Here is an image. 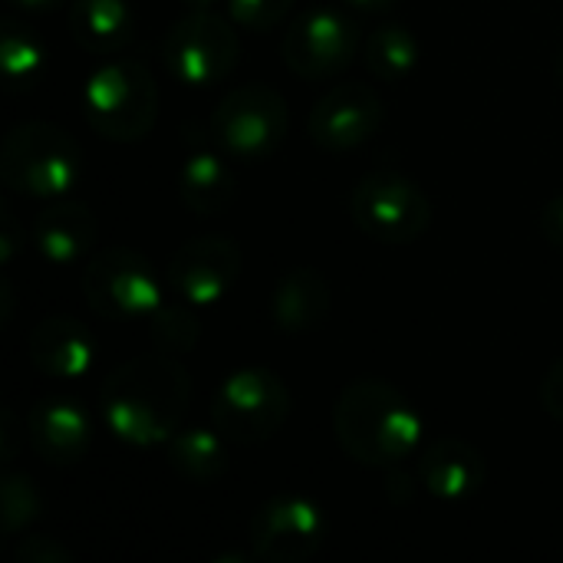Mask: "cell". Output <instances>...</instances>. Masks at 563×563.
I'll use <instances>...</instances> for the list:
<instances>
[{"label": "cell", "mask_w": 563, "mask_h": 563, "mask_svg": "<svg viewBox=\"0 0 563 563\" xmlns=\"http://www.w3.org/2000/svg\"><path fill=\"white\" fill-rule=\"evenodd\" d=\"M191 402L188 369L172 353H145L119 363L99 389V412L106 429L132 445L155 449L185 426Z\"/></svg>", "instance_id": "6da1fadb"}, {"label": "cell", "mask_w": 563, "mask_h": 563, "mask_svg": "<svg viewBox=\"0 0 563 563\" xmlns=\"http://www.w3.org/2000/svg\"><path fill=\"white\" fill-rule=\"evenodd\" d=\"M422 416L406 393L383 379L350 383L333 406V435L340 449L366 468H399L419 452Z\"/></svg>", "instance_id": "7a4b0ae2"}, {"label": "cell", "mask_w": 563, "mask_h": 563, "mask_svg": "<svg viewBox=\"0 0 563 563\" xmlns=\"http://www.w3.org/2000/svg\"><path fill=\"white\" fill-rule=\"evenodd\" d=\"M82 178V148L56 122H16L0 142V181L26 198L53 201L73 195Z\"/></svg>", "instance_id": "3957f363"}, {"label": "cell", "mask_w": 563, "mask_h": 563, "mask_svg": "<svg viewBox=\"0 0 563 563\" xmlns=\"http://www.w3.org/2000/svg\"><path fill=\"white\" fill-rule=\"evenodd\" d=\"M82 115L89 129L109 142L129 145L145 139L158 115L155 76L135 59L102 63L82 86Z\"/></svg>", "instance_id": "277c9868"}, {"label": "cell", "mask_w": 563, "mask_h": 563, "mask_svg": "<svg viewBox=\"0 0 563 563\" xmlns=\"http://www.w3.org/2000/svg\"><path fill=\"white\" fill-rule=\"evenodd\" d=\"M294 396L287 383L264 366H244L221 379L211 399V422L228 442L261 445L290 419Z\"/></svg>", "instance_id": "5b68a950"}, {"label": "cell", "mask_w": 563, "mask_h": 563, "mask_svg": "<svg viewBox=\"0 0 563 563\" xmlns=\"http://www.w3.org/2000/svg\"><path fill=\"white\" fill-rule=\"evenodd\" d=\"M350 218L353 224L379 241V244H412L432 224L429 195L406 175L393 168H379L363 175L350 191Z\"/></svg>", "instance_id": "8992f818"}, {"label": "cell", "mask_w": 563, "mask_h": 563, "mask_svg": "<svg viewBox=\"0 0 563 563\" xmlns=\"http://www.w3.org/2000/svg\"><path fill=\"white\" fill-rule=\"evenodd\" d=\"M290 125L287 99L271 86H238L211 112L208 132L214 145L231 158H267L274 155Z\"/></svg>", "instance_id": "52a82bcc"}, {"label": "cell", "mask_w": 563, "mask_h": 563, "mask_svg": "<svg viewBox=\"0 0 563 563\" xmlns=\"http://www.w3.org/2000/svg\"><path fill=\"white\" fill-rule=\"evenodd\" d=\"M241 59V40L231 20L218 16L214 10H188L178 16L165 40H162V63L165 69L191 86H218L221 79L231 76V69Z\"/></svg>", "instance_id": "ba28073f"}, {"label": "cell", "mask_w": 563, "mask_h": 563, "mask_svg": "<svg viewBox=\"0 0 563 563\" xmlns=\"http://www.w3.org/2000/svg\"><path fill=\"white\" fill-rule=\"evenodd\" d=\"M82 294L96 317L112 323L148 320L162 300L155 267L132 247H106L82 271Z\"/></svg>", "instance_id": "9c48e42d"}, {"label": "cell", "mask_w": 563, "mask_h": 563, "mask_svg": "<svg viewBox=\"0 0 563 563\" xmlns=\"http://www.w3.org/2000/svg\"><path fill=\"white\" fill-rule=\"evenodd\" d=\"M360 30L336 7L300 10L280 36V56L300 79H330L360 56Z\"/></svg>", "instance_id": "30bf717a"}, {"label": "cell", "mask_w": 563, "mask_h": 563, "mask_svg": "<svg viewBox=\"0 0 563 563\" xmlns=\"http://www.w3.org/2000/svg\"><path fill=\"white\" fill-rule=\"evenodd\" d=\"M327 541L323 508L303 495H274L267 498L247 525L251 558L264 563L310 561Z\"/></svg>", "instance_id": "8fae6325"}, {"label": "cell", "mask_w": 563, "mask_h": 563, "mask_svg": "<svg viewBox=\"0 0 563 563\" xmlns=\"http://www.w3.org/2000/svg\"><path fill=\"white\" fill-rule=\"evenodd\" d=\"M241 271H244V254L234 238L198 234L178 244V251L168 257L165 277L185 303L214 307L238 287Z\"/></svg>", "instance_id": "7c38bea8"}, {"label": "cell", "mask_w": 563, "mask_h": 563, "mask_svg": "<svg viewBox=\"0 0 563 563\" xmlns=\"http://www.w3.org/2000/svg\"><path fill=\"white\" fill-rule=\"evenodd\" d=\"M386 119L383 96L366 82H343L327 89L307 119V135L323 152H353L366 145Z\"/></svg>", "instance_id": "4fadbf2b"}, {"label": "cell", "mask_w": 563, "mask_h": 563, "mask_svg": "<svg viewBox=\"0 0 563 563\" xmlns=\"http://www.w3.org/2000/svg\"><path fill=\"white\" fill-rule=\"evenodd\" d=\"M30 449L56 468H69L86 459L92 445V426L86 409L66 396H46L26 412Z\"/></svg>", "instance_id": "5bb4252c"}, {"label": "cell", "mask_w": 563, "mask_h": 563, "mask_svg": "<svg viewBox=\"0 0 563 563\" xmlns=\"http://www.w3.org/2000/svg\"><path fill=\"white\" fill-rule=\"evenodd\" d=\"M30 363L49 379H82L96 366V336L76 317H46L26 340Z\"/></svg>", "instance_id": "9a60e30c"}, {"label": "cell", "mask_w": 563, "mask_h": 563, "mask_svg": "<svg viewBox=\"0 0 563 563\" xmlns=\"http://www.w3.org/2000/svg\"><path fill=\"white\" fill-rule=\"evenodd\" d=\"M96 234H99L96 214L79 198H53L33 218V228H30L36 254L56 267L79 264L92 251Z\"/></svg>", "instance_id": "2e32d148"}, {"label": "cell", "mask_w": 563, "mask_h": 563, "mask_svg": "<svg viewBox=\"0 0 563 563\" xmlns=\"http://www.w3.org/2000/svg\"><path fill=\"white\" fill-rule=\"evenodd\" d=\"M485 459L475 445L462 442V439H435L432 445H426V452L419 455V478L422 488L439 498V501H468L482 492L485 485Z\"/></svg>", "instance_id": "e0dca14e"}, {"label": "cell", "mask_w": 563, "mask_h": 563, "mask_svg": "<svg viewBox=\"0 0 563 563\" xmlns=\"http://www.w3.org/2000/svg\"><path fill=\"white\" fill-rule=\"evenodd\" d=\"M267 310L280 333L303 336L327 323L333 310V294L317 267H294L274 284Z\"/></svg>", "instance_id": "ac0fdd59"}, {"label": "cell", "mask_w": 563, "mask_h": 563, "mask_svg": "<svg viewBox=\"0 0 563 563\" xmlns=\"http://www.w3.org/2000/svg\"><path fill=\"white\" fill-rule=\"evenodd\" d=\"M178 195H181L185 208L201 218H214L234 205L238 178H234L231 165L221 158L218 145L214 148L195 145L185 155V162L178 168Z\"/></svg>", "instance_id": "d6986e66"}, {"label": "cell", "mask_w": 563, "mask_h": 563, "mask_svg": "<svg viewBox=\"0 0 563 563\" xmlns=\"http://www.w3.org/2000/svg\"><path fill=\"white\" fill-rule=\"evenodd\" d=\"M66 26L76 46L96 56H109L132 43L135 13L129 0H69Z\"/></svg>", "instance_id": "ffe728a7"}, {"label": "cell", "mask_w": 563, "mask_h": 563, "mask_svg": "<svg viewBox=\"0 0 563 563\" xmlns=\"http://www.w3.org/2000/svg\"><path fill=\"white\" fill-rule=\"evenodd\" d=\"M228 439L214 429L205 426H188L178 429L168 439V465L178 478L195 482V485H214L228 472Z\"/></svg>", "instance_id": "44dd1931"}, {"label": "cell", "mask_w": 563, "mask_h": 563, "mask_svg": "<svg viewBox=\"0 0 563 563\" xmlns=\"http://www.w3.org/2000/svg\"><path fill=\"white\" fill-rule=\"evenodd\" d=\"M46 43L40 33L20 20V16H3L0 23V66L10 92H30L43 73H46Z\"/></svg>", "instance_id": "7402d4cb"}, {"label": "cell", "mask_w": 563, "mask_h": 563, "mask_svg": "<svg viewBox=\"0 0 563 563\" xmlns=\"http://www.w3.org/2000/svg\"><path fill=\"white\" fill-rule=\"evenodd\" d=\"M422 59L419 36L402 23H386L373 30L363 43V63L379 82H399L406 79Z\"/></svg>", "instance_id": "603a6c76"}, {"label": "cell", "mask_w": 563, "mask_h": 563, "mask_svg": "<svg viewBox=\"0 0 563 563\" xmlns=\"http://www.w3.org/2000/svg\"><path fill=\"white\" fill-rule=\"evenodd\" d=\"M191 307V303H188ZM181 307V303H162L145 323H148V336L155 343V350L162 353H191L198 346V336H201V327H198V317Z\"/></svg>", "instance_id": "cb8c5ba5"}, {"label": "cell", "mask_w": 563, "mask_h": 563, "mask_svg": "<svg viewBox=\"0 0 563 563\" xmlns=\"http://www.w3.org/2000/svg\"><path fill=\"white\" fill-rule=\"evenodd\" d=\"M43 515V498L30 475L7 472L0 478V521L7 534H23Z\"/></svg>", "instance_id": "d4e9b609"}, {"label": "cell", "mask_w": 563, "mask_h": 563, "mask_svg": "<svg viewBox=\"0 0 563 563\" xmlns=\"http://www.w3.org/2000/svg\"><path fill=\"white\" fill-rule=\"evenodd\" d=\"M228 16L244 26V30H274L277 23H284L294 10V0H224Z\"/></svg>", "instance_id": "484cf974"}, {"label": "cell", "mask_w": 563, "mask_h": 563, "mask_svg": "<svg viewBox=\"0 0 563 563\" xmlns=\"http://www.w3.org/2000/svg\"><path fill=\"white\" fill-rule=\"evenodd\" d=\"M13 558H16V563H69L73 561V554H69L59 541H53V538H46V534L20 538V544H16V551H13Z\"/></svg>", "instance_id": "4316f807"}, {"label": "cell", "mask_w": 563, "mask_h": 563, "mask_svg": "<svg viewBox=\"0 0 563 563\" xmlns=\"http://www.w3.org/2000/svg\"><path fill=\"white\" fill-rule=\"evenodd\" d=\"M541 406L551 419L563 422V356L551 363V369L541 379Z\"/></svg>", "instance_id": "83f0119b"}, {"label": "cell", "mask_w": 563, "mask_h": 563, "mask_svg": "<svg viewBox=\"0 0 563 563\" xmlns=\"http://www.w3.org/2000/svg\"><path fill=\"white\" fill-rule=\"evenodd\" d=\"M23 241H26V231L20 228V218L7 205H0V264H10L20 254Z\"/></svg>", "instance_id": "f1b7e54d"}, {"label": "cell", "mask_w": 563, "mask_h": 563, "mask_svg": "<svg viewBox=\"0 0 563 563\" xmlns=\"http://www.w3.org/2000/svg\"><path fill=\"white\" fill-rule=\"evenodd\" d=\"M26 426L20 429L16 416L10 409H0V462H13L20 455V449L26 445Z\"/></svg>", "instance_id": "f546056e"}, {"label": "cell", "mask_w": 563, "mask_h": 563, "mask_svg": "<svg viewBox=\"0 0 563 563\" xmlns=\"http://www.w3.org/2000/svg\"><path fill=\"white\" fill-rule=\"evenodd\" d=\"M541 234L558 254H563V195H554L541 208Z\"/></svg>", "instance_id": "4dcf8cb0"}, {"label": "cell", "mask_w": 563, "mask_h": 563, "mask_svg": "<svg viewBox=\"0 0 563 563\" xmlns=\"http://www.w3.org/2000/svg\"><path fill=\"white\" fill-rule=\"evenodd\" d=\"M343 3L360 10V13H389L399 0H343Z\"/></svg>", "instance_id": "1f68e13d"}, {"label": "cell", "mask_w": 563, "mask_h": 563, "mask_svg": "<svg viewBox=\"0 0 563 563\" xmlns=\"http://www.w3.org/2000/svg\"><path fill=\"white\" fill-rule=\"evenodd\" d=\"M16 10H26V13H46V10H56L63 7L66 0H10Z\"/></svg>", "instance_id": "d6a6232c"}, {"label": "cell", "mask_w": 563, "mask_h": 563, "mask_svg": "<svg viewBox=\"0 0 563 563\" xmlns=\"http://www.w3.org/2000/svg\"><path fill=\"white\" fill-rule=\"evenodd\" d=\"M0 300H3V310H0V323H10V310H13V294H10V280L0 277Z\"/></svg>", "instance_id": "836d02e7"}, {"label": "cell", "mask_w": 563, "mask_h": 563, "mask_svg": "<svg viewBox=\"0 0 563 563\" xmlns=\"http://www.w3.org/2000/svg\"><path fill=\"white\" fill-rule=\"evenodd\" d=\"M185 10H211L214 3H221V0H178Z\"/></svg>", "instance_id": "e575fe53"}, {"label": "cell", "mask_w": 563, "mask_h": 563, "mask_svg": "<svg viewBox=\"0 0 563 563\" xmlns=\"http://www.w3.org/2000/svg\"><path fill=\"white\" fill-rule=\"evenodd\" d=\"M558 79H561V89H563V49H561V56H558Z\"/></svg>", "instance_id": "d590c367"}]
</instances>
